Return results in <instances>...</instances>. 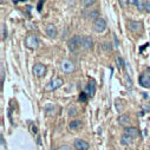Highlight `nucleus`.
Listing matches in <instances>:
<instances>
[{
	"instance_id": "1",
	"label": "nucleus",
	"mask_w": 150,
	"mask_h": 150,
	"mask_svg": "<svg viewBox=\"0 0 150 150\" xmlns=\"http://www.w3.org/2000/svg\"><path fill=\"white\" fill-rule=\"evenodd\" d=\"M82 37L81 35H73L72 38L69 39L67 42V46H69V50L70 51H76L79 46H82Z\"/></svg>"
},
{
	"instance_id": "2",
	"label": "nucleus",
	"mask_w": 150,
	"mask_h": 150,
	"mask_svg": "<svg viewBox=\"0 0 150 150\" xmlns=\"http://www.w3.org/2000/svg\"><path fill=\"white\" fill-rule=\"evenodd\" d=\"M25 45L31 49V50H34L38 47L39 45V40H38V37H37L35 34H28L26 37V39H25Z\"/></svg>"
},
{
	"instance_id": "3",
	"label": "nucleus",
	"mask_w": 150,
	"mask_h": 150,
	"mask_svg": "<svg viewBox=\"0 0 150 150\" xmlns=\"http://www.w3.org/2000/svg\"><path fill=\"white\" fill-rule=\"evenodd\" d=\"M60 69H62V71L65 72V73H71V72H73L74 70H76V66H74V64H73L71 60L65 59V60H63V62L60 63Z\"/></svg>"
},
{
	"instance_id": "4",
	"label": "nucleus",
	"mask_w": 150,
	"mask_h": 150,
	"mask_svg": "<svg viewBox=\"0 0 150 150\" xmlns=\"http://www.w3.org/2000/svg\"><path fill=\"white\" fill-rule=\"evenodd\" d=\"M106 28V21L103 19V18H98L97 20H95L93 23V30L98 33H102L104 32Z\"/></svg>"
},
{
	"instance_id": "5",
	"label": "nucleus",
	"mask_w": 150,
	"mask_h": 150,
	"mask_svg": "<svg viewBox=\"0 0 150 150\" xmlns=\"http://www.w3.org/2000/svg\"><path fill=\"white\" fill-rule=\"evenodd\" d=\"M33 73L35 74L37 77H44L45 76V73H46V66L45 65H43V64H40V63H38V64H35L34 66H33Z\"/></svg>"
},
{
	"instance_id": "6",
	"label": "nucleus",
	"mask_w": 150,
	"mask_h": 150,
	"mask_svg": "<svg viewBox=\"0 0 150 150\" xmlns=\"http://www.w3.org/2000/svg\"><path fill=\"white\" fill-rule=\"evenodd\" d=\"M63 84H64V83H63V81H62L60 78H54V79H52V81L46 85V90H49V91L57 90V89H59Z\"/></svg>"
},
{
	"instance_id": "7",
	"label": "nucleus",
	"mask_w": 150,
	"mask_h": 150,
	"mask_svg": "<svg viewBox=\"0 0 150 150\" xmlns=\"http://www.w3.org/2000/svg\"><path fill=\"white\" fill-rule=\"evenodd\" d=\"M128 26H129V30L137 33V32H142L143 27H142V24L138 23V21H134V20H130L128 21Z\"/></svg>"
},
{
	"instance_id": "8",
	"label": "nucleus",
	"mask_w": 150,
	"mask_h": 150,
	"mask_svg": "<svg viewBox=\"0 0 150 150\" xmlns=\"http://www.w3.org/2000/svg\"><path fill=\"white\" fill-rule=\"evenodd\" d=\"M138 81L143 88H150V73H142Z\"/></svg>"
},
{
	"instance_id": "9",
	"label": "nucleus",
	"mask_w": 150,
	"mask_h": 150,
	"mask_svg": "<svg viewBox=\"0 0 150 150\" xmlns=\"http://www.w3.org/2000/svg\"><path fill=\"white\" fill-rule=\"evenodd\" d=\"M92 45H93V40H92L91 37H89V35L83 37V39H82V47H83L84 50H90V49H92Z\"/></svg>"
},
{
	"instance_id": "10",
	"label": "nucleus",
	"mask_w": 150,
	"mask_h": 150,
	"mask_svg": "<svg viewBox=\"0 0 150 150\" xmlns=\"http://www.w3.org/2000/svg\"><path fill=\"white\" fill-rule=\"evenodd\" d=\"M84 92H85L89 97H93V95H95V92H96V83H95V81H90V82H89V84L86 85Z\"/></svg>"
},
{
	"instance_id": "11",
	"label": "nucleus",
	"mask_w": 150,
	"mask_h": 150,
	"mask_svg": "<svg viewBox=\"0 0 150 150\" xmlns=\"http://www.w3.org/2000/svg\"><path fill=\"white\" fill-rule=\"evenodd\" d=\"M74 148L77 150H88L89 149V143L84 139H76L74 141Z\"/></svg>"
},
{
	"instance_id": "12",
	"label": "nucleus",
	"mask_w": 150,
	"mask_h": 150,
	"mask_svg": "<svg viewBox=\"0 0 150 150\" xmlns=\"http://www.w3.org/2000/svg\"><path fill=\"white\" fill-rule=\"evenodd\" d=\"M45 31H46V34L50 37V38H54V37L57 35V27L53 24H49L46 26Z\"/></svg>"
},
{
	"instance_id": "13",
	"label": "nucleus",
	"mask_w": 150,
	"mask_h": 150,
	"mask_svg": "<svg viewBox=\"0 0 150 150\" xmlns=\"http://www.w3.org/2000/svg\"><path fill=\"white\" fill-rule=\"evenodd\" d=\"M81 128H82V121H79V120L72 121V122L69 124V129H70L71 131H76V130H78V129H81Z\"/></svg>"
},
{
	"instance_id": "14",
	"label": "nucleus",
	"mask_w": 150,
	"mask_h": 150,
	"mask_svg": "<svg viewBox=\"0 0 150 150\" xmlns=\"http://www.w3.org/2000/svg\"><path fill=\"white\" fill-rule=\"evenodd\" d=\"M132 142H134V138H132L131 136H129V135H127V134H123V135H122V137H121V143H122L123 145H130Z\"/></svg>"
},
{
	"instance_id": "15",
	"label": "nucleus",
	"mask_w": 150,
	"mask_h": 150,
	"mask_svg": "<svg viewBox=\"0 0 150 150\" xmlns=\"http://www.w3.org/2000/svg\"><path fill=\"white\" fill-rule=\"evenodd\" d=\"M118 123H120V125H124V127L129 125V124H130V118H129V116H127V115H121V116L118 117Z\"/></svg>"
},
{
	"instance_id": "16",
	"label": "nucleus",
	"mask_w": 150,
	"mask_h": 150,
	"mask_svg": "<svg viewBox=\"0 0 150 150\" xmlns=\"http://www.w3.org/2000/svg\"><path fill=\"white\" fill-rule=\"evenodd\" d=\"M124 134L131 136L132 138H136V137L138 136V130H137L136 128H134V127H130V128H127V129H125V132H124Z\"/></svg>"
},
{
	"instance_id": "17",
	"label": "nucleus",
	"mask_w": 150,
	"mask_h": 150,
	"mask_svg": "<svg viewBox=\"0 0 150 150\" xmlns=\"http://www.w3.org/2000/svg\"><path fill=\"white\" fill-rule=\"evenodd\" d=\"M88 18L93 19V20H97V19L99 18V12L96 11V10H92V11H90V12L88 13Z\"/></svg>"
},
{
	"instance_id": "18",
	"label": "nucleus",
	"mask_w": 150,
	"mask_h": 150,
	"mask_svg": "<svg viewBox=\"0 0 150 150\" xmlns=\"http://www.w3.org/2000/svg\"><path fill=\"white\" fill-rule=\"evenodd\" d=\"M7 38V28L5 24H1V39L5 40Z\"/></svg>"
},
{
	"instance_id": "19",
	"label": "nucleus",
	"mask_w": 150,
	"mask_h": 150,
	"mask_svg": "<svg viewBox=\"0 0 150 150\" xmlns=\"http://www.w3.org/2000/svg\"><path fill=\"white\" fill-rule=\"evenodd\" d=\"M136 7H137L139 11L145 10V1H144V0H138L137 4H136Z\"/></svg>"
},
{
	"instance_id": "20",
	"label": "nucleus",
	"mask_w": 150,
	"mask_h": 150,
	"mask_svg": "<svg viewBox=\"0 0 150 150\" xmlns=\"http://www.w3.org/2000/svg\"><path fill=\"white\" fill-rule=\"evenodd\" d=\"M116 65H117L118 69H123L124 62H123V59H122L121 57H116Z\"/></svg>"
},
{
	"instance_id": "21",
	"label": "nucleus",
	"mask_w": 150,
	"mask_h": 150,
	"mask_svg": "<svg viewBox=\"0 0 150 150\" xmlns=\"http://www.w3.org/2000/svg\"><path fill=\"white\" fill-rule=\"evenodd\" d=\"M96 3V0H83V5L84 7H90L91 5H93Z\"/></svg>"
},
{
	"instance_id": "22",
	"label": "nucleus",
	"mask_w": 150,
	"mask_h": 150,
	"mask_svg": "<svg viewBox=\"0 0 150 150\" xmlns=\"http://www.w3.org/2000/svg\"><path fill=\"white\" fill-rule=\"evenodd\" d=\"M88 97H89V96H88L85 92H82V93L79 95V97H78V100H79V102H86V100H88Z\"/></svg>"
},
{
	"instance_id": "23",
	"label": "nucleus",
	"mask_w": 150,
	"mask_h": 150,
	"mask_svg": "<svg viewBox=\"0 0 150 150\" xmlns=\"http://www.w3.org/2000/svg\"><path fill=\"white\" fill-rule=\"evenodd\" d=\"M77 115V109L76 108H70L69 109V116H76Z\"/></svg>"
},
{
	"instance_id": "24",
	"label": "nucleus",
	"mask_w": 150,
	"mask_h": 150,
	"mask_svg": "<svg viewBox=\"0 0 150 150\" xmlns=\"http://www.w3.org/2000/svg\"><path fill=\"white\" fill-rule=\"evenodd\" d=\"M145 11L148 13H150V1H146L145 3Z\"/></svg>"
},
{
	"instance_id": "25",
	"label": "nucleus",
	"mask_w": 150,
	"mask_h": 150,
	"mask_svg": "<svg viewBox=\"0 0 150 150\" xmlns=\"http://www.w3.org/2000/svg\"><path fill=\"white\" fill-rule=\"evenodd\" d=\"M4 81H5V72H4V69L1 67V84H4Z\"/></svg>"
},
{
	"instance_id": "26",
	"label": "nucleus",
	"mask_w": 150,
	"mask_h": 150,
	"mask_svg": "<svg viewBox=\"0 0 150 150\" xmlns=\"http://www.w3.org/2000/svg\"><path fill=\"white\" fill-rule=\"evenodd\" d=\"M127 1H128V4H130V5H135V6H136V4H137L138 0H127Z\"/></svg>"
},
{
	"instance_id": "27",
	"label": "nucleus",
	"mask_w": 150,
	"mask_h": 150,
	"mask_svg": "<svg viewBox=\"0 0 150 150\" xmlns=\"http://www.w3.org/2000/svg\"><path fill=\"white\" fill-rule=\"evenodd\" d=\"M59 150H72V149H71L69 145H63V146L59 148Z\"/></svg>"
},
{
	"instance_id": "28",
	"label": "nucleus",
	"mask_w": 150,
	"mask_h": 150,
	"mask_svg": "<svg viewBox=\"0 0 150 150\" xmlns=\"http://www.w3.org/2000/svg\"><path fill=\"white\" fill-rule=\"evenodd\" d=\"M104 49H105L106 51H109V50H111V44H109V43H106V44H104Z\"/></svg>"
},
{
	"instance_id": "29",
	"label": "nucleus",
	"mask_w": 150,
	"mask_h": 150,
	"mask_svg": "<svg viewBox=\"0 0 150 150\" xmlns=\"http://www.w3.org/2000/svg\"><path fill=\"white\" fill-rule=\"evenodd\" d=\"M45 1V0H40V1H39V4H38V11L40 12L42 11V6H43V3Z\"/></svg>"
},
{
	"instance_id": "30",
	"label": "nucleus",
	"mask_w": 150,
	"mask_h": 150,
	"mask_svg": "<svg viewBox=\"0 0 150 150\" xmlns=\"http://www.w3.org/2000/svg\"><path fill=\"white\" fill-rule=\"evenodd\" d=\"M32 132L33 134H37V127H32Z\"/></svg>"
},
{
	"instance_id": "31",
	"label": "nucleus",
	"mask_w": 150,
	"mask_h": 150,
	"mask_svg": "<svg viewBox=\"0 0 150 150\" xmlns=\"http://www.w3.org/2000/svg\"><path fill=\"white\" fill-rule=\"evenodd\" d=\"M127 150H131V149H127Z\"/></svg>"
},
{
	"instance_id": "32",
	"label": "nucleus",
	"mask_w": 150,
	"mask_h": 150,
	"mask_svg": "<svg viewBox=\"0 0 150 150\" xmlns=\"http://www.w3.org/2000/svg\"><path fill=\"white\" fill-rule=\"evenodd\" d=\"M52 150H54V149H52Z\"/></svg>"
}]
</instances>
